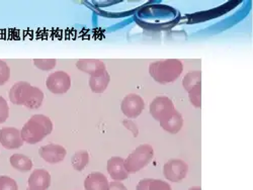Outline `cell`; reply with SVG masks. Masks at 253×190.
<instances>
[{"mask_svg":"<svg viewBox=\"0 0 253 190\" xmlns=\"http://www.w3.org/2000/svg\"><path fill=\"white\" fill-rule=\"evenodd\" d=\"M76 67L81 72L87 73L90 76L107 71V67H105L104 63L95 59H80L76 63Z\"/></svg>","mask_w":253,"mask_h":190,"instance_id":"14","label":"cell"},{"mask_svg":"<svg viewBox=\"0 0 253 190\" xmlns=\"http://www.w3.org/2000/svg\"><path fill=\"white\" fill-rule=\"evenodd\" d=\"M51 185V174L45 169H36L29 178L31 190H47Z\"/></svg>","mask_w":253,"mask_h":190,"instance_id":"11","label":"cell"},{"mask_svg":"<svg viewBox=\"0 0 253 190\" xmlns=\"http://www.w3.org/2000/svg\"><path fill=\"white\" fill-rule=\"evenodd\" d=\"M109 190H128L126 187L120 181H114L110 182V187Z\"/></svg>","mask_w":253,"mask_h":190,"instance_id":"27","label":"cell"},{"mask_svg":"<svg viewBox=\"0 0 253 190\" xmlns=\"http://www.w3.org/2000/svg\"><path fill=\"white\" fill-rule=\"evenodd\" d=\"M0 190H18L16 181L8 176H0Z\"/></svg>","mask_w":253,"mask_h":190,"instance_id":"23","label":"cell"},{"mask_svg":"<svg viewBox=\"0 0 253 190\" xmlns=\"http://www.w3.org/2000/svg\"><path fill=\"white\" fill-rule=\"evenodd\" d=\"M39 155L46 162L50 164H57L65 159L67 151L63 146L57 144H49L41 147L39 149Z\"/></svg>","mask_w":253,"mask_h":190,"instance_id":"9","label":"cell"},{"mask_svg":"<svg viewBox=\"0 0 253 190\" xmlns=\"http://www.w3.org/2000/svg\"><path fill=\"white\" fill-rule=\"evenodd\" d=\"M108 172L114 181H123L129 177V172L125 168V160L121 157H112L108 161Z\"/></svg>","mask_w":253,"mask_h":190,"instance_id":"13","label":"cell"},{"mask_svg":"<svg viewBox=\"0 0 253 190\" xmlns=\"http://www.w3.org/2000/svg\"><path fill=\"white\" fill-rule=\"evenodd\" d=\"M136 190H172L169 183L160 179L145 178L138 182Z\"/></svg>","mask_w":253,"mask_h":190,"instance_id":"17","label":"cell"},{"mask_svg":"<svg viewBox=\"0 0 253 190\" xmlns=\"http://www.w3.org/2000/svg\"><path fill=\"white\" fill-rule=\"evenodd\" d=\"M110 182L101 172L90 173L84 180L85 190H109Z\"/></svg>","mask_w":253,"mask_h":190,"instance_id":"15","label":"cell"},{"mask_svg":"<svg viewBox=\"0 0 253 190\" xmlns=\"http://www.w3.org/2000/svg\"><path fill=\"white\" fill-rule=\"evenodd\" d=\"M10 78V68L4 61L0 60V86L4 84Z\"/></svg>","mask_w":253,"mask_h":190,"instance_id":"24","label":"cell"},{"mask_svg":"<svg viewBox=\"0 0 253 190\" xmlns=\"http://www.w3.org/2000/svg\"><path fill=\"white\" fill-rule=\"evenodd\" d=\"M154 157V150L151 145L142 144L125 159V168L129 173H135L148 165Z\"/></svg>","mask_w":253,"mask_h":190,"instance_id":"4","label":"cell"},{"mask_svg":"<svg viewBox=\"0 0 253 190\" xmlns=\"http://www.w3.org/2000/svg\"><path fill=\"white\" fill-rule=\"evenodd\" d=\"M145 108V102L143 98L135 93H130L124 97L121 103L122 113L130 118L138 117Z\"/></svg>","mask_w":253,"mask_h":190,"instance_id":"7","label":"cell"},{"mask_svg":"<svg viewBox=\"0 0 253 190\" xmlns=\"http://www.w3.org/2000/svg\"><path fill=\"white\" fill-rule=\"evenodd\" d=\"M34 65L42 71H51L56 66L55 59H35Z\"/></svg>","mask_w":253,"mask_h":190,"instance_id":"22","label":"cell"},{"mask_svg":"<svg viewBox=\"0 0 253 190\" xmlns=\"http://www.w3.org/2000/svg\"><path fill=\"white\" fill-rule=\"evenodd\" d=\"M188 97L191 103L197 109H201L202 107V83L198 84L191 91L188 92Z\"/></svg>","mask_w":253,"mask_h":190,"instance_id":"21","label":"cell"},{"mask_svg":"<svg viewBox=\"0 0 253 190\" xmlns=\"http://www.w3.org/2000/svg\"><path fill=\"white\" fill-rule=\"evenodd\" d=\"M53 131V122L44 114L33 115L20 130L22 138L29 145H36L43 141Z\"/></svg>","mask_w":253,"mask_h":190,"instance_id":"2","label":"cell"},{"mask_svg":"<svg viewBox=\"0 0 253 190\" xmlns=\"http://www.w3.org/2000/svg\"><path fill=\"white\" fill-rule=\"evenodd\" d=\"M111 81V76L108 71L90 76L89 87L95 93H102L108 88Z\"/></svg>","mask_w":253,"mask_h":190,"instance_id":"16","label":"cell"},{"mask_svg":"<svg viewBox=\"0 0 253 190\" xmlns=\"http://www.w3.org/2000/svg\"><path fill=\"white\" fill-rule=\"evenodd\" d=\"M9 100L15 105H24L29 110H38L44 101V92L29 82L18 81L9 91Z\"/></svg>","mask_w":253,"mask_h":190,"instance_id":"1","label":"cell"},{"mask_svg":"<svg viewBox=\"0 0 253 190\" xmlns=\"http://www.w3.org/2000/svg\"><path fill=\"white\" fill-rule=\"evenodd\" d=\"M150 114L152 117L160 121L167 114H169L172 111L175 110L174 104L170 98L167 96H157L150 103Z\"/></svg>","mask_w":253,"mask_h":190,"instance_id":"8","label":"cell"},{"mask_svg":"<svg viewBox=\"0 0 253 190\" xmlns=\"http://www.w3.org/2000/svg\"><path fill=\"white\" fill-rule=\"evenodd\" d=\"M200 83H202V72L201 71L188 72L182 80V85L186 92L191 91Z\"/></svg>","mask_w":253,"mask_h":190,"instance_id":"19","label":"cell"},{"mask_svg":"<svg viewBox=\"0 0 253 190\" xmlns=\"http://www.w3.org/2000/svg\"><path fill=\"white\" fill-rule=\"evenodd\" d=\"M71 163L73 168L76 171H82L84 170L88 163H89V154L87 151H78L76 152L72 158H71Z\"/></svg>","mask_w":253,"mask_h":190,"instance_id":"20","label":"cell"},{"mask_svg":"<svg viewBox=\"0 0 253 190\" xmlns=\"http://www.w3.org/2000/svg\"><path fill=\"white\" fill-rule=\"evenodd\" d=\"M183 71L182 62L177 59L156 61L149 66L150 76L160 84L172 83L178 79Z\"/></svg>","mask_w":253,"mask_h":190,"instance_id":"3","label":"cell"},{"mask_svg":"<svg viewBox=\"0 0 253 190\" xmlns=\"http://www.w3.org/2000/svg\"><path fill=\"white\" fill-rule=\"evenodd\" d=\"M188 190H202V188L200 186H193V187L189 188Z\"/></svg>","mask_w":253,"mask_h":190,"instance_id":"28","label":"cell"},{"mask_svg":"<svg viewBox=\"0 0 253 190\" xmlns=\"http://www.w3.org/2000/svg\"><path fill=\"white\" fill-rule=\"evenodd\" d=\"M46 86L53 94H64L71 87V78L64 71H57L49 75L46 80Z\"/></svg>","mask_w":253,"mask_h":190,"instance_id":"6","label":"cell"},{"mask_svg":"<svg viewBox=\"0 0 253 190\" xmlns=\"http://www.w3.org/2000/svg\"><path fill=\"white\" fill-rule=\"evenodd\" d=\"M8 116H9L8 103L2 96H0V123L5 122Z\"/></svg>","mask_w":253,"mask_h":190,"instance_id":"25","label":"cell"},{"mask_svg":"<svg viewBox=\"0 0 253 190\" xmlns=\"http://www.w3.org/2000/svg\"><path fill=\"white\" fill-rule=\"evenodd\" d=\"M159 122L160 126L165 132L175 135L182 129L183 117L178 111L174 110L169 114H167L163 119H161Z\"/></svg>","mask_w":253,"mask_h":190,"instance_id":"12","label":"cell"},{"mask_svg":"<svg viewBox=\"0 0 253 190\" xmlns=\"http://www.w3.org/2000/svg\"><path fill=\"white\" fill-rule=\"evenodd\" d=\"M20 131L16 128H2L0 130V144L7 150H15L24 145Z\"/></svg>","mask_w":253,"mask_h":190,"instance_id":"10","label":"cell"},{"mask_svg":"<svg viewBox=\"0 0 253 190\" xmlns=\"http://www.w3.org/2000/svg\"><path fill=\"white\" fill-rule=\"evenodd\" d=\"M188 173V165L181 159H171L163 166L164 177L170 182H180Z\"/></svg>","mask_w":253,"mask_h":190,"instance_id":"5","label":"cell"},{"mask_svg":"<svg viewBox=\"0 0 253 190\" xmlns=\"http://www.w3.org/2000/svg\"><path fill=\"white\" fill-rule=\"evenodd\" d=\"M9 162L15 170L20 172H29L33 168V161L23 154H13L10 157Z\"/></svg>","mask_w":253,"mask_h":190,"instance_id":"18","label":"cell"},{"mask_svg":"<svg viewBox=\"0 0 253 190\" xmlns=\"http://www.w3.org/2000/svg\"><path fill=\"white\" fill-rule=\"evenodd\" d=\"M26 190H31V189H30V188H28V189H26Z\"/></svg>","mask_w":253,"mask_h":190,"instance_id":"29","label":"cell"},{"mask_svg":"<svg viewBox=\"0 0 253 190\" xmlns=\"http://www.w3.org/2000/svg\"><path fill=\"white\" fill-rule=\"evenodd\" d=\"M123 124L126 126V129H128L129 131H131L134 135V137H137L139 135V129L138 126L136 125L135 122H133L132 120H130L129 118L128 119H124L123 120Z\"/></svg>","mask_w":253,"mask_h":190,"instance_id":"26","label":"cell"}]
</instances>
